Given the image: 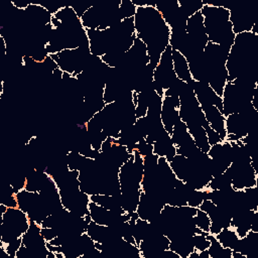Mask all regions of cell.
Here are the masks:
<instances>
[{"instance_id": "6da1fadb", "label": "cell", "mask_w": 258, "mask_h": 258, "mask_svg": "<svg viewBox=\"0 0 258 258\" xmlns=\"http://www.w3.org/2000/svg\"><path fill=\"white\" fill-rule=\"evenodd\" d=\"M134 26L136 37L146 45L149 63L155 68L161 53L169 45V26L155 6L137 7Z\"/></svg>"}, {"instance_id": "7a4b0ae2", "label": "cell", "mask_w": 258, "mask_h": 258, "mask_svg": "<svg viewBox=\"0 0 258 258\" xmlns=\"http://www.w3.org/2000/svg\"><path fill=\"white\" fill-rule=\"evenodd\" d=\"M226 69L228 82L240 77L251 78L258 83V35L246 31L236 34L231 46Z\"/></svg>"}, {"instance_id": "3957f363", "label": "cell", "mask_w": 258, "mask_h": 258, "mask_svg": "<svg viewBox=\"0 0 258 258\" xmlns=\"http://www.w3.org/2000/svg\"><path fill=\"white\" fill-rule=\"evenodd\" d=\"M204 25L210 42L231 47L236 34L230 22V12L223 6L204 5L201 9Z\"/></svg>"}, {"instance_id": "277c9868", "label": "cell", "mask_w": 258, "mask_h": 258, "mask_svg": "<svg viewBox=\"0 0 258 258\" xmlns=\"http://www.w3.org/2000/svg\"><path fill=\"white\" fill-rule=\"evenodd\" d=\"M231 47L208 42L204 49V59L208 73V84L222 97L225 85L228 82L226 61Z\"/></svg>"}, {"instance_id": "5b68a950", "label": "cell", "mask_w": 258, "mask_h": 258, "mask_svg": "<svg viewBox=\"0 0 258 258\" xmlns=\"http://www.w3.org/2000/svg\"><path fill=\"white\" fill-rule=\"evenodd\" d=\"M29 219L25 212L19 208H8L0 217V242L4 246L18 238L27 231Z\"/></svg>"}, {"instance_id": "8992f818", "label": "cell", "mask_w": 258, "mask_h": 258, "mask_svg": "<svg viewBox=\"0 0 258 258\" xmlns=\"http://www.w3.org/2000/svg\"><path fill=\"white\" fill-rule=\"evenodd\" d=\"M49 55L63 73L77 77L86 69L92 53L90 51V43L86 42L77 48L64 49Z\"/></svg>"}, {"instance_id": "52a82bcc", "label": "cell", "mask_w": 258, "mask_h": 258, "mask_svg": "<svg viewBox=\"0 0 258 258\" xmlns=\"http://www.w3.org/2000/svg\"><path fill=\"white\" fill-rule=\"evenodd\" d=\"M256 127H258V111L253 106L246 111L228 115L225 120L227 132L225 140L230 142L241 140Z\"/></svg>"}, {"instance_id": "ba28073f", "label": "cell", "mask_w": 258, "mask_h": 258, "mask_svg": "<svg viewBox=\"0 0 258 258\" xmlns=\"http://www.w3.org/2000/svg\"><path fill=\"white\" fill-rule=\"evenodd\" d=\"M177 79L172 62V48L168 45L161 53L153 74V89L161 97Z\"/></svg>"}, {"instance_id": "9c48e42d", "label": "cell", "mask_w": 258, "mask_h": 258, "mask_svg": "<svg viewBox=\"0 0 258 258\" xmlns=\"http://www.w3.org/2000/svg\"><path fill=\"white\" fill-rule=\"evenodd\" d=\"M207 153L211 158V171L213 176L225 172L232 163L233 146L230 141L224 140L212 145Z\"/></svg>"}, {"instance_id": "30bf717a", "label": "cell", "mask_w": 258, "mask_h": 258, "mask_svg": "<svg viewBox=\"0 0 258 258\" xmlns=\"http://www.w3.org/2000/svg\"><path fill=\"white\" fill-rule=\"evenodd\" d=\"M170 136L174 146L176 147V154L191 158L199 151H201L189 134L185 123H183L181 120L174 125Z\"/></svg>"}, {"instance_id": "8fae6325", "label": "cell", "mask_w": 258, "mask_h": 258, "mask_svg": "<svg viewBox=\"0 0 258 258\" xmlns=\"http://www.w3.org/2000/svg\"><path fill=\"white\" fill-rule=\"evenodd\" d=\"M41 226L33 221H29L27 231L22 235V245L27 247L33 258H47L50 251L47 249L46 241L41 235Z\"/></svg>"}, {"instance_id": "7c38bea8", "label": "cell", "mask_w": 258, "mask_h": 258, "mask_svg": "<svg viewBox=\"0 0 258 258\" xmlns=\"http://www.w3.org/2000/svg\"><path fill=\"white\" fill-rule=\"evenodd\" d=\"M90 43V51L97 56H103L115 47V35L111 28L86 29Z\"/></svg>"}, {"instance_id": "4fadbf2b", "label": "cell", "mask_w": 258, "mask_h": 258, "mask_svg": "<svg viewBox=\"0 0 258 258\" xmlns=\"http://www.w3.org/2000/svg\"><path fill=\"white\" fill-rule=\"evenodd\" d=\"M169 243L164 234L153 228L138 245L141 258H157L164 250L169 249Z\"/></svg>"}, {"instance_id": "5bb4252c", "label": "cell", "mask_w": 258, "mask_h": 258, "mask_svg": "<svg viewBox=\"0 0 258 258\" xmlns=\"http://www.w3.org/2000/svg\"><path fill=\"white\" fill-rule=\"evenodd\" d=\"M199 209L206 212L210 218V234L217 235L221 230L231 227L232 218L230 214L226 210L216 206L212 201L205 200Z\"/></svg>"}, {"instance_id": "9a60e30c", "label": "cell", "mask_w": 258, "mask_h": 258, "mask_svg": "<svg viewBox=\"0 0 258 258\" xmlns=\"http://www.w3.org/2000/svg\"><path fill=\"white\" fill-rule=\"evenodd\" d=\"M185 31L192 45L198 50L204 51L206 45L209 42V39L206 33V29L204 25V17L201 11L195 13L187 19Z\"/></svg>"}, {"instance_id": "2e32d148", "label": "cell", "mask_w": 258, "mask_h": 258, "mask_svg": "<svg viewBox=\"0 0 258 258\" xmlns=\"http://www.w3.org/2000/svg\"><path fill=\"white\" fill-rule=\"evenodd\" d=\"M179 98L176 96H164L162 100V108L160 119L166 132L171 134L174 125L180 121L179 117Z\"/></svg>"}, {"instance_id": "e0dca14e", "label": "cell", "mask_w": 258, "mask_h": 258, "mask_svg": "<svg viewBox=\"0 0 258 258\" xmlns=\"http://www.w3.org/2000/svg\"><path fill=\"white\" fill-rule=\"evenodd\" d=\"M164 205L160 199L141 191L136 213L140 219L150 222L160 214Z\"/></svg>"}, {"instance_id": "ac0fdd59", "label": "cell", "mask_w": 258, "mask_h": 258, "mask_svg": "<svg viewBox=\"0 0 258 258\" xmlns=\"http://www.w3.org/2000/svg\"><path fill=\"white\" fill-rule=\"evenodd\" d=\"M187 84H189L194 92L196 94V97L200 103V106H206V105H214L217 108H219L222 111L223 103H222V97H220L208 84L197 82L195 80H190Z\"/></svg>"}, {"instance_id": "d6986e66", "label": "cell", "mask_w": 258, "mask_h": 258, "mask_svg": "<svg viewBox=\"0 0 258 258\" xmlns=\"http://www.w3.org/2000/svg\"><path fill=\"white\" fill-rule=\"evenodd\" d=\"M227 8V7H226ZM230 12V22L233 32L239 34L246 31H251L256 20L249 11L242 8H227Z\"/></svg>"}, {"instance_id": "ffe728a7", "label": "cell", "mask_w": 258, "mask_h": 258, "mask_svg": "<svg viewBox=\"0 0 258 258\" xmlns=\"http://www.w3.org/2000/svg\"><path fill=\"white\" fill-rule=\"evenodd\" d=\"M201 108L211 128L215 130L220 135L221 139L224 141L226 139L227 132L225 128L226 117L223 115L222 111L214 105H206L202 106Z\"/></svg>"}, {"instance_id": "44dd1931", "label": "cell", "mask_w": 258, "mask_h": 258, "mask_svg": "<svg viewBox=\"0 0 258 258\" xmlns=\"http://www.w3.org/2000/svg\"><path fill=\"white\" fill-rule=\"evenodd\" d=\"M255 212L256 211L250 209H242L232 216L231 227L236 231L239 238L245 237L247 233L251 230V225Z\"/></svg>"}, {"instance_id": "7402d4cb", "label": "cell", "mask_w": 258, "mask_h": 258, "mask_svg": "<svg viewBox=\"0 0 258 258\" xmlns=\"http://www.w3.org/2000/svg\"><path fill=\"white\" fill-rule=\"evenodd\" d=\"M153 153L159 157H165L168 162L176 155V147L174 146L171 140V136L168 132H164L153 143Z\"/></svg>"}, {"instance_id": "603a6c76", "label": "cell", "mask_w": 258, "mask_h": 258, "mask_svg": "<svg viewBox=\"0 0 258 258\" xmlns=\"http://www.w3.org/2000/svg\"><path fill=\"white\" fill-rule=\"evenodd\" d=\"M90 201L94 202L101 207L115 212L126 213L121 205V194L120 195H94L90 196Z\"/></svg>"}, {"instance_id": "cb8c5ba5", "label": "cell", "mask_w": 258, "mask_h": 258, "mask_svg": "<svg viewBox=\"0 0 258 258\" xmlns=\"http://www.w3.org/2000/svg\"><path fill=\"white\" fill-rule=\"evenodd\" d=\"M172 62L176 77L179 80L188 83L192 79L190 76L188 62L186 58L176 49H172Z\"/></svg>"}, {"instance_id": "d4e9b609", "label": "cell", "mask_w": 258, "mask_h": 258, "mask_svg": "<svg viewBox=\"0 0 258 258\" xmlns=\"http://www.w3.org/2000/svg\"><path fill=\"white\" fill-rule=\"evenodd\" d=\"M169 249L175 252L180 258H187L188 255L195 251V244L192 236L190 237H179L170 240Z\"/></svg>"}, {"instance_id": "484cf974", "label": "cell", "mask_w": 258, "mask_h": 258, "mask_svg": "<svg viewBox=\"0 0 258 258\" xmlns=\"http://www.w3.org/2000/svg\"><path fill=\"white\" fill-rule=\"evenodd\" d=\"M48 178H49V175L46 172H40L33 169L26 176L25 189L29 191L39 192L41 188L44 186V184L46 183V181L48 180Z\"/></svg>"}, {"instance_id": "4316f807", "label": "cell", "mask_w": 258, "mask_h": 258, "mask_svg": "<svg viewBox=\"0 0 258 258\" xmlns=\"http://www.w3.org/2000/svg\"><path fill=\"white\" fill-rule=\"evenodd\" d=\"M208 238L210 240V246L208 248L210 258H232V249L222 246L215 235L209 234Z\"/></svg>"}, {"instance_id": "83f0119b", "label": "cell", "mask_w": 258, "mask_h": 258, "mask_svg": "<svg viewBox=\"0 0 258 258\" xmlns=\"http://www.w3.org/2000/svg\"><path fill=\"white\" fill-rule=\"evenodd\" d=\"M215 237L222 244V246H224L225 248H230L232 250L234 249L235 245L239 240V236L232 227L221 230L217 235H215Z\"/></svg>"}, {"instance_id": "f1b7e54d", "label": "cell", "mask_w": 258, "mask_h": 258, "mask_svg": "<svg viewBox=\"0 0 258 258\" xmlns=\"http://www.w3.org/2000/svg\"><path fill=\"white\" fill-rule=\"evenodd\" d=\"M153 230L151 224L146 221L138 218L133 226V236L136 242V245L138 246L139 243Z\"/></svg>"}, {"instance_id": "f546056e", "label": "cell", "mask_w": 258, "mask_h": 258, "mask_svg": "<svg viewBox=\"0 0 258 258\" xmlns=\"http://www.w3.org/2000/svg\"><path fill=\"white\" fill-rule=\"evenodd\" d=\"M229 187H232V180H231V176L227 172V170L221 174L213 176L207 186V188L212 189V190L226 189Z\"/></svg>"}, {"instance_id": "4dcf8cb0", "label": "cell", "mask_w": 258, "mask_h": 258, "mask_svg": "<svg viewBox=\"0 0 258 258\" xmlns=\"http://www.w3.org/2000/svg\"><path fill=\"white\" fill-rule=\"evenodd\" d=\"M177 3L187 18L201 11L204 6L203 0H177Z\"/></svg>"}, {"instance_id": "1f68e13d", "label": "cell", "mask_w": 258, "mask_h": 258, "mask_svg": "<svg viewBox=\"0 0 258 258\" xmlns=\"http://www.w3.org/2000/svg\"><path fill=\"white\" fill-rule=\"evenodd\" d=\"M88 157H85L81 153L77 151H69L67 154V161H68V166L71 170H80Z\"/></svg>"}, {"instance_id": "d6a6232c", "label": "cell", "mask_w": 258, "mask_h": 258, "mask_svg": "<svg viewBox=\"0 0 258 258\" xmlns=\"http://www.w3.org/2000/svg\"><path fill=\"white\" fill-rule=\"evenodd\" d=\"M208 198V188H204V189H194L187 200V206L194 207L199 209V207L202 205V203L207 200Z\"/></svg>"}, {"instance_id": "836d02e7", "label": "cell", "mask_w": 258, "mask_h": 258, "mask_svg": "<svg viewBox=\"0 0 258 258\" xmlns=\"http://www.w3.org/2000/svg\"><path fill=\"white\" fill-rule=\"evenodd\" d=\"M137 7L133 4L131 0H121L120 6H119V13L121 16V19L131 18L135 16Z\"/></svg>"}, {"instance_id": "e575fe53", "label": "cell", "mask_w": 258, "mask_h": 258, "mask_svg": "<svg viewBox=\"0 0 258 258\" xmlns=\"http://www.w3.org/2000/svg\"><path fill=\"white\" fill-rule=\"evenodd\" d=\"M0 204L5 205L7 208H15L17 207V201H16V192L14 191L13 187L9 183L8 186L3 190L2 198Z\"/></svg>"}, {"instance_id": "d590c367", "label": "cell", "mask_w": 258, "mask_h": 258, "mask_svg": "<svg viewBox=\"0 0 258 258\" xmlns=\"http://www.w3.org/2000/svg\"><path fill=\"white\" fill-rule=\"evenodd\" d=\"M195 221H196L197 227L200 230L209 233L210 226H211V221H210V218H209V216L206 212L198 209L197 214L195 216Z\"/></svg>"}, {"instance_id": "8d00e7d4", "label": "cell", "mask_w": 258, "mask_h": 258, "mask_svg": "<svg viewBox=\"0 0 258 258\" xmlns=\"http://www.w3.org/2000/svg\"><path fill=\"white\" fill-rule=\"evenodd\" d=\"M209 234H195L192 236L195 249L197 251L207 250L210 246V240L208 238Z\"/></svg>"}, {"instance_id": "74e56055", "label": "cell", "mask_w": 258, "mask_h": 258, "mask_svg": "<svg viewBox=\"0 0 258 258\" xmlns=\"http://www.w3.org/2000/svg\"><path fill=\"white\" fill-rule=\"evenodd\" d=\"M22 245V240L21 238H18L4 246H1V248L4 250V252L11 258H15V255H16V252L17 250L20 248V246Z\"/></svg>"}, {"instance_id": "f35d334b", "label": "cell", "mask_w": 258, "mask_h": 258, "mask_svg": "<svg viewBox=\"0 0 258 258\" xmlns=\"http://www.w3.org/2000/svg\"><path fill=\"white\" fill-rule=\"evenodd\" d=\"M142 157L153 153V144L148 143L145 139L140 140L136 145V150Z\"/></svg>"}, {"instance_id": "ab89813d", "label": "cell", "mask_w": 258, "mask_h": 258, "mask_svg": "<svg viewBox=\"0 0 258 258\" xmlns=\"http://www.w3.org/2000/svg\"><path fill=\"white\" fill-rule=\"evenodd\" d=\"M74 11L76 12V14L78 15L79 18H82L83 15L88 11V9L92 6L91 4H87V3H75V4H72L70 5Z\"/></svg>"}, {"instance_id": "60d3db41", "label": "cell", "mask_w": 258, "mask_h": 258, "mask_svg": "<svg viewBox=\"0 0 258 258\" xmlns=\"http://www.w3.org/2000/svg\"><path fill=\"white\" fill-rule=\"evenodd\" d=\"M40 232L46 242H49L56 237V234L52 228H41Z\"/></svg>"}]
</instances>
